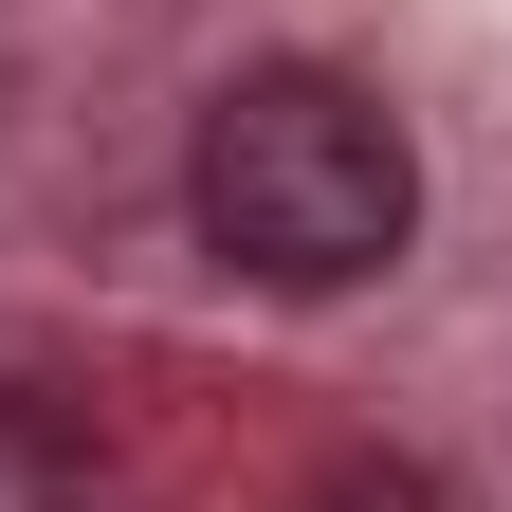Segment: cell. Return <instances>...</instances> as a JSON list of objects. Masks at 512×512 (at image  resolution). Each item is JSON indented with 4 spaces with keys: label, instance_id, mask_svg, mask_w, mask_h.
Masks as SVG:
<instances>
[{
    "label": "cell",
    "instance_id": "1",
    "mask_svg": "<svg viewBox=\"0 0 512 512\" xmlns=\"http://www.w3.org/2000/svg\"><path fill=\"white\" fill-rule=\"evenodd\" d=\"M183 220H202V256L256 275V293H366L384 256L421 238V147H403V110H384L366 74L275 55V74L202 92Z\"/></svg>",
    "mask_w": 512,
    "mask_h": 512
},
{
    "label": "cell",
    "instance_id": "2",
    "mask_svg": "<svg viewBox=\"0 0 512 512\" xmlns=\"http://www.w3.org/2000/svg\"><path fill=\"white\" fill-rule=\"evenodd\" d=\"M0 512H92V421L55 384H0Z\"/></svg>",
    "mask_w": 512,
    "mask_h": 512
}]
</instances>
